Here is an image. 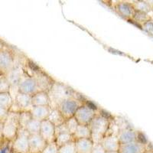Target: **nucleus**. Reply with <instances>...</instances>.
Listing matches in <instances>:
<instances>
[{"label":"nucleus","mask_w":153,"mask_h":153,"mask_svg":"<svg viewBox=\"0 0 153 153\" xmlns=\"http://www.w3.org/2000/svg\"><path fill=\"white\" fill-rule=\"evenodd\" d=\"M51 100V108H57L63 101L71 97H79L76 92L72 88H70L65 84L55 81L48 92Z\"/></svg>","instance_id":"1"},{"label":"nucleus","mask_w":153,"mask_h":153,"mask_svg":"<svg viewBox=\"0 0 153 153\" xmlns=\"http://www.w3.org/2000/svg\"><path fill=\"white\" fill-rule=\"evenodd\" d=\"M111 120L97 113L92 120L89 127L91 132V139L94 143H100L109 132Z\"/></svg>","instance_id":"2"},{"label":"nucleus","mask_w":153,"mask_h":153,"mask_svg":"<svg viewBox=\"0 0 153 153\" xmlns=\"http://www.w3.org/2000/svg\"><path fill=\"white\" fill-rule=\"evenodd\" d=\"M19 112L9 111V116L2 126V135L4 138L9 140H14L17 136L19 126Z\"/></svg>","instance_id":"3"},{"label":"nucleus","mask_w":153,"mask_h":153,"mask_svg":"<svg viewBox=\"0 0 153 153\" xmlns=\"http://www.w3.org/2000/svg\"><path fill=\"white\" fill-rule=\"evenodd\" d=\"M84 103V101L79 99V97H71L63 101L57 109L66 121L68 119L74 117L77 109Z\"/></svg>","instance_id":"4"},{"label":"nucleus","mask_w":153,"mask_h":153,"mask_svg":"<svg viewBox=\"0 0 153 153\" xmlns=\"http://www.w3.org/2000/svg\"><path fill=\"white\" fill-rule=\"evenodd\" d=\"M18 90L19 93L29 96H33L34 94L39 91L35 78L31 74L26 73L25 71L21 80L19 83Z\"/></svg>","instance_id":"5"},{"label":"nucleus","mask_w":153,"mask_h":153,"mask_svg":"<svg viewBox=\"0 0 153 153\" xmlns=\"http://www.w3.org/2000/svg\"><path fill=\"white\" fill-rule=\"evenodd\" d=\"M97 113V110L84 103L77 109L74 117L79 125L88 126Z\"/></svg>","instance_id":"6"},{"label":"nucleus","mask_w":153,"mask_h":153,"mask_svg":"<svg viewBox=\"0 0 153 153\" xmlns=\"http://www.w3.org/2000/svg\"><path fill=\"white\" fill-rule=\"evenodd\" d=\"M16 65V57L12 51L0 48V71L5 75Z\"/></svg>","instance_id":"7"},{"label":"nucleus","mask_w":153,"mask_h":153,"mask_svg":"<svg viewBox=\"0 0 153 153\" xmlns=\"http://www.w3.org/2000/svg\"><path fill=\"white\" fill-rule=\"evenodd\" d=\"M31 75L36 81L39 91L48 92L51 86L55 82V80H54L52 77H51L46 72L42 71L41 68L32 72Z\"/></svg>","instance_id":"8"},{"label":"nucleus","mask_w":153,"mask_h":153,"mask_svg":"<svg viewBox=\"0 0 153 153\" xmlns=\"http://www.w3.org/2000/svg\"><path fill=\"white\" fill-rule=\"evenodd\" d=\"M29 134L24 128H19L17 136L13 140V149L18 153L29 152Z\"/></svg>","instance_id":"9"},{"label":"nucleus","mask_w":153,"mask_h":153,"mask_svg":"<svg viewBox=\"0 0 153 153\" xmlns=\"http://www.w3.org/2000/svg\"><path fill=\"white\" fill-rule=\"evenodd\" d=\"M12 106H16L17 107L16 112L19 113L23 111L30 112L33 107L31 102V96L19 92L14 98V103Z\"/></svg>","instance_id":"10"},{"label":"nucleus","mask_w":153,"mask_h":153,"mask_svg":"<svg viewBox=\"0 0 153 153\" xmlns=\"http://www.w3.org/2000/svg\"><path fill=\"white\" fill-rule=\"evenodd\" d=\"M114 10L120 15L121 17L129 21L133 16L135 9L132 2H126V1H120L114 4Z\"/></svg>","instance_id":"11"},{"label":"nucleus","mask_w":153,"mask_h":153,"mask_svg":"<svg viewBox=\"0 0 153 153\" xmlns=\"http://www.w3.org/2000/svg\"><path fill=\"white\" fill-rule=\"evenodd\" d=\"M41 136L47 143H54L55 140V126L48 120L41 122Z\"/></svg>","instance_id":"12"},{"label":"nucleus","mask_w":153,"mask_h":153,"mask_svg":"<svg viewBox=\"0 0 153 153\" xmlns=\"http://www.w3.org/2000/svg\"><path fill=\"white\" fill-rule=\"evenodd\" d=\"M147 145L139 141L120 144L118 152L119 153H143L148 150Z\"/></svg>","instance_id":"13"},{"label":"nucleus","mask_w":153,"mask_h":153,"mask_svg":"<svg viewBox=\"0 0 153 153\" xmlns=\"http://www.w3.org/2000/svg\"><path fill=\"white\" fill-rule=\"evenodd\" d=\"M24 73L25 70L22 66L20 65H17L4 76L7 79L11 87H18L19 83L21 80Z\"/></svg>","instance_id":"14"},{"label":"nucleus","mask_w":153,"mask_h":153,"mask_svg":"<svg viewBox=\"0 0 153 153\" xmlns=\"http://www.w3.org/2000/svg\"><path fill=\"white\" fill-rule=\"evenodd\" d=\"M138 134L139 132L132 129L131 127H127L119 131L117 136L120 144H126L137 141Z\"/></svg>","instance_id":"15"},{"label":"nucleus","mask_w":153,"mask_h":153,"mask_svg":"<svg viewBox=\"0 0 153 153\" xmlns=\"http://www.w3.org/2000/svg\"><path fill=\"white\" fill-rule=\"evenodd\" d=\"M106 152H118L120 143L117 136L114 133L108 132L104 138L101 140L100 143Z\"/></svg>","instance_id":"16"},{"label":"nucleus","mask_w":153,"mask_h":153,"mask_svg":"<svg viewBox=\"0 0 153 153\" xmlns=\"http://www.w3.org/2000/svg\"><path fill=\"white\" fill-rule=\"evenodd\" d=\"M28 143H29V152L31 153H41L48 144L39 134L30 135L28 138Z\"/></svg>","instance_id":"17"},{"label":"nucleus","mask_w":153,"mask_h":153,"mask_svg":"<svg viewBox=\"0 0 153 153\" xmlns=\"http://www.w3.org/2000/svg\"><path fill=\"white\" fill-rule=\"evenodd\" d=\"M51 108L49 106H33L30 110L31 115V118L33 120H38L39 122H42L44 120H47L50 114Z\"/></svg>","instance_id":"18"},{"label":"nucleus","mask_w":153,"mask_h":153,"mask_svg":"<svg viewBox=\"0 0 153 153\" xmlns=\"http://www.w3.org/2000/svg\"><path fill=\"white\" fill-rule=\"evenodd\" d=\"M76 153H91L94 146L91 139H80L74 140Z\"/></svg>","instance_id":"19"},{"label":"nucleus","mask_w":153,"mask_h":153,"mask_svg":"<svg viewBox=\"0 0 153 153\" xmlns=\"http://www.w3.org/2000/svg\"><path fill=\"white\" fill-rule=\"evenodd\" d=\"M31 102L33 106H51V100L48 92L38 91L31 96Z\"/></svg>","instance_id":"20"},{"label":"nucleus","mask_w":153,"mask_h":153,"mask_svg":"<svg viewBox=\"0 0 153 153\" xmlns=\"http://www.w3.org/2000/svg\"><path fill=\"white\" fill-rule=\"evenodd\" d=\"M47 120L50 121L54 126L61 125V124H63L65 122V118L63 117L61 112L58 110L57 108H54V109L51 110L50 114H49Z\"/></svg>","instance_id":"21"},{"label":"nucleus","mask_w":153,"mask_h":153,"mask_svg":"<svg viewBox=\"0 0 153 153\" xmlns=\"http://www.w3.org/2000/svg\"><path fill=\"white\" fill-rule=\"evenodd\" d=\"M73 136L74 140L80 139H91V132L89 126L79 125Z\"/></svg>","instance_id":"22"},{"label":"nucleus","mask_w":153,"mask_h":153,"mask_svg":"<svg viewBox=\"0 0 153 153\" xmlns=\"http://www.w3.org/2000/svg\"><path fill=\"white\" fill-rule=\"evenodd\" d=\"M150 19H152V17L148 13L135 10L133 16H132V19L129 20V21H132L135 23H136V24H139L140 25V27H141L144 23L149 21Z\"/></svg>","instance_id":"23"},{"label":"nucleus","mask_w":153,"mask_h":153,"mask_svg":"<svg viewBox=\"0 0 153 153\" xmlns=\"http://www.w3.org/2000/svg\"><path fill=\"white\" fill-rule=\"evenodd\" d=\"M13 103V98L9 93H0V107L10 111Z\"/></svg>","instance_id":"24"},{"label":"nucleus","mask_w":153,"mask_h":153,"mask_svg":"<svg viewBox=\"0 0 153 153\" xmlns=\"http://www.w3.org/2000/svg\"><path fill=\"white\" fill-rule=\"evenodd\" d=\"M73 141H74L73 135H71L69 132H65V133H61L55 136L54 143L57 145V147L59 148L61 146H64L65 144H68V143Z\"/></svg>","instance_id":"25"},{"label":"nucleus","mask_w":153,"mask_h":153,"mask_svg":"<svg viewBox=\"0 0 153 153\" xmlns=\"http://www.w3.org/2000/svg\"><path fill=\"white\" fill-rule=\"evenodd\" d=\"M40 128L41 122L31 119L27 123L24 129L28 132L29 135H38V134L40 133Z\"/></svg>","instance_id":"26"},{"label":"nucleus","mask_w":153,"mask_h":153,"mask_svg":"<svg viewBox=\"0 0 153 153\" xmlns=\"http://www.w3.org/2000/svg\"><path fill=\"white\" fill-rule=\"evenodd\" d=\"M134 9L136 11L139 12H143L146 13H148L152 10L153 7L151 3L147 1H134L132 2Z\"/></svg>","instance_id":"27"},{"label":"nucleus","mask_w":153,"mask_h":153,"mask_svg":"<svg viewBox=\"0 0 153 153\" xmlns=\"http://www.w3.org/2000/svg\"><path fill=\"white\" fill-rule=\"evenodd\" d=\"M31 115L30 112L28 111H23L19 113V126L20 128H25V126L27 125L30 120H31Z\"/></svg>","instance_id":"28"},{"label":"nucleus","mask_w":153,"mask_h":153,"mask_svg":"<svg viewBox=\"0 0 153 153\" xmlns=\"http://www.w3.org/2000/svg\"><path fill=\"white\" fill-rule=\"evenodd\" d=\"M65 124L67 126V128L68 129V132L71 135H74L75 132H76L77 126H79V123H77L76 119L74 117H71V118L68 119L65 121Z\"/></svg>","instance_id":"29"},{"label":"nucleus","mask_w":153,"mask_h":153,"mask_svg":"<svg viewBox=\"0 0 153 153\" xmlns=\"http://www.w3.org/2000/svg\"><path fill=\"white\" fill-rule=\"evenodd\" d=\"M58 153H76L74 141L65 144L58 148Z\"/></svg>","instance_id":"30"},{"label":"nucleus","mask_w":153,"mask_h":153,"mask_svg":"<svg viewBox=\"0 0 153 153\" xmlns=\"http://www.w3.org/2000/svg\"><path fill=\"white\" fill-rule=\"evenodd\" d=\"M10 84L8 82L5 76L2 75L0 77V93H9L10 91Z\"/></svg>","instance_id":"31"},{"label":"nucleus","mask_w":153,"mask_h":153,"mask_svg":"<svg viewBox=\"0 0 153 153\" xmlns=\"http://www.w3.org/2000/svg\"><path fill=\"white\" fill-rule=\"evenodd\" d=\"M41 153H58V147L55 143H48Z\"/></svg>","instance_id":"32"},{"label":"nucleus","mask_w":153,"mask_h":153,"mask_svg":"<svg viewBox=\"0 0 153 153\" xmlns=\"http://www.w3.org/2000/svg\"><path fill=\"white\" fill-rule=\"evenodd\" d=\"M141 28H143L150 36L153 37V19H150L149 21L144 23L141 26Z\"/></svg>","instance_id":"33"},{"label":"nucleus","mask_w":153,"mask_h":153,"mask_svg":"<svg viewBox=\"0 0 153 153\" xmlns=\"http://www.w3.org/2000/svg\"><path fill=\"white\" fill-rule=\"evenodd\" d=\"M65 132H68V128H67L66 124H65V122L63 124H61V125L55 126V136H57V135H58V134L65 133Z\"/></svg>","instance_id":"34"},{"label":"nucleus","mask_w":153,"mask_h":153,"mask_svg":"<svg viewBox=\"0 0 153 153\" xmlns=\"http://www.w3.org/2000/svg\"><path fill=\"white\" fill-rule=\"evenodd\" d=\"M91 153H106V151L100 143H94Z\"/></svg>","instance_id":"35"},{"label":"nucleus","mask_w":153,"mask_h":153,"mask_svg":"<svg viewBox=\"0 0 153 153\" xmlns=\"http://www.w3.org/2000/svg\"><path fill=\"white\" fill-rule=\"evenodd\" d=\"M9 110L0 107V122L3 123L5 120H6V119H7L8 116H9Z\"/></svg>","instance_id":"36"},{"label":"nucleus","mask_w":153,"mask_h":153,"mask_svg":"<svg viewBox=\"0 0 153 153\" xmlns=\"http://www.w3.org/2000/svg\"><path fill=\"white\" fill-rule=\"evenodd\" d=\"M2 126H3V123L0 122V136H2Z\"/></svg>","instance_id":"37"},{"label":"nucleus","mask_w":153,"mask_h":153,"mask_svg":"<svg viewBox=\"0 0 153 153\" xmlns=\"http://www.w3.org/2000/svg\"><path fill=\"white\" fill-rule=\"evenodd\" d=\"M143 153H153V151H152V150L148 149L147 151H146L145 152H143Z\"/></svg>","instance_id":"38"},{"label":"nucleus","mask_w":153,"mask_h":153,"mask_svg":"<svg viewBox=\"0 0 153 153\" xmlns=\"http://www.w3.org/2000/svg\"><path fill=\"white\" fill-rule=\"evenodd\" d=\"M106 153H119V152H106Z\"/></svg>","instance_id":"39"},{"label":"nucleus","mask_w":153,"mask_h":153,"mask_svg":"<svg viewBox=\"0 0 153 153\" xmlns=\"http://www.w3.org/2000/svg\"><path fill=\"white\" fill-rule=\"evenodd\" d=\"M2 75H3V74H2V73L1 71H0V77H1V76H2Z\"/></svg>","instance_id":"40"}]
</instances>
